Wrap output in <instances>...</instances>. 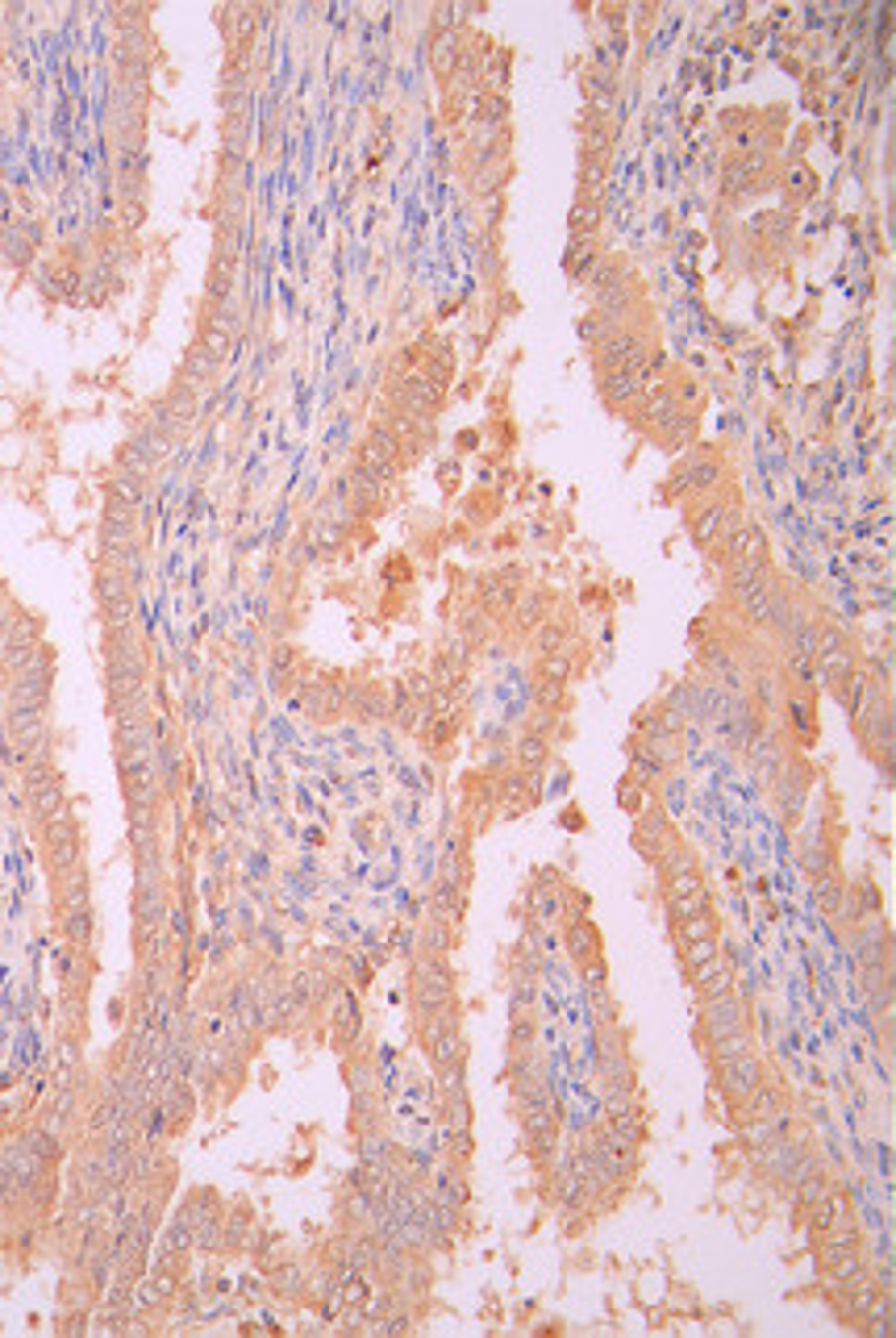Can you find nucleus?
<instances>
[{
  "label": "nucleus",
  "instance_id": "1",
  "mask_svg": "<svg viewBox=\"0 0 896 1338\" xmlns=\"http://www.w3.org/2000/svg\"><path fill=\"white\" fill-rule=\"evenodd\" d=\"M813 776H817V771H813L809 760H801V755H788L784 767H780V776L771 780V797H776V805H780V821H784V825H801L805 805H809Z\"/></svg>",
  "mask_w": 896,
  "mask_h": 1338
},
{
  "label": "nucleus",
  "instance_id": "2",
  "mask_svg": "<svg viewBox=\"0 0 896 1338\" xmlns=\"http://www.w3.org/2000/svg\"><path fill=\"white\" fill-rule=\"evenodd\" d=\"M726 484V467L717 455H692V459H684L672 475H667V492L680 501H700V497H713L717 488Z\"/></svg>",
  "mask_w": 896,
  "mask_h": 1338
},
{
  "label": "nucleus",
  "instance_id": "3",
  "mask_svg": "<svg viewBox=\"0 0 896 1338\" xmlns=\"http://www.w3.org/2000/svg\"><path fill=\"white\" fill-rule=\"evenodd\" d=\"M713 1071H717V1088H722V1097L738 1105V1101H747L754 1088L767 1080V1060H763L759 1051H747V1055H734V1060H726V1064H713Z\"/></svg>",
  "mask_w": 896,
  "mask_h": 1338
},
{
  "label": "nucleus",
  "instance_id": "4",
  "mask_svg": "<svg viewBox=\"0 0 896 1338\" xmlns=\"http://www.w3.org/2000/svg\"><path fill=\"white\" fill-rule=\"evenodd\" d=\"M726 192H734V197H750V192H759L771 184V154L763 147H754L747 154H738L726 163Z\"/></svg>",
  "mask_w": 896,
  "mask_h": 1338
},
{
  "label": "nucleus",
  "instance_id": "5",
  "mask_svg": "<svg viewBox=\"0 0 896 1338\" xmlns=\"http://www.w3.org/2000/svg\"><path fill=\"white\" fill-rule=\"evenodd\" d=\"M646 355H651V346H646L629 326H618L609 338L596 342V363H601L605 372H613V367H634V372H642Z\"/></svg>",
  "mask_w": 896,
  "mask_h": 1338
},
{
  "label": "nucleus",
  "instance_id": "6",
  "mask_svg": "<svg viewBox=\"0 0 896 1338\" xmlns=\"http://www.w3.org/2000/svg\"><path fill=\"white\" fill-rule=\"evenodd\" d=\"M738 1026H750V1005L738 993H726V997H713L700 1005V1030H705V1043L717 1034H730Z\"/></svg>",
  "mask_w": 896,
  "mask_h": 1338
},
{
  "label": "nucleus",
  "instance_id": "7",
  "mask_svg": "<svg viewBox=\"0 0 896 1338\" xmlns=\"http://www.w3.org/2000/svg\"><path fill=\"white\" fill-rule=\"evenodd\" d=\"M726 521H730V501L717 497V492H713V497H700L688 509V534H692L696 547H705V551L717 542V534L726 530Z\"/></svg>",
  "mask_w": 896,
  "mask_h": 1338
},
{
  "label": "nucleus",
  "instance_id": "8",
  "mask_svg": "<svg viewBox=\"0 0 896 1338\" xmlns=\"http://www.w3.org/2000/svg\"><path fill=\"white\" fill-rule=\"evenodd\" d=\"M743 755H747V763L754 767V776H763V780L771 784V780L780 776V767H784V760H788L793 751H788V743H784L780 730H759V734H754L750 743L743 747Z\"/></svg>",
  "mask_w": 896,
  "mask_h": 1338
},
{
  "label": "nucleus",
  "instance_id": "9",
  "mask_svg": "<svg viewBox=\"0 0 896 1338\" xmlns=\"http://www.w3.org/2000/svg\"><path fill=\"white\" fill-rule=\"evenodd\" d=\"M634 847L651 859V864H659V855H667L676 847V830L672 821H667L663 809H642L638 821H634Z\"/></svg>",
  "mask_w": 896,
  "mask_h": 1338
},
{
  "label": "nucleus",
  "instance_id": "10",
  "mask_svg": "<svg viewBox=\"0 0 896 1338\" xmlns=\"http://www.w3.org/2000/svg\"><path fill=\"white\" fill-rule=\"evenodd\" d=\"M588 1142H592V1151L601 1155V1164H605V1172L613 1176V1181H618V1185L634 1181V1172H638V1147H634V1142L613 1138L609 1130H605V1134H592Z\"/></svg>",
  "mask_w": 896,
  "mask_h": 1338
},
{
  "label": "nucleus",
  "instance_id": "11",
  "mask_svg": "<svg viewBox=\"0 0 896 1338\" xmlns=\"http://www.w3.org/2000/svg\"><path fill=\"white\" fill-rule=\"evenodd\" d=\"M871 918H880V896H875V888L867 884V880H855V884L842 888V905L834 913V922L855 930V926H864Z\"/></svg>",
  "mask_w": 896,
  "mask_h": 1338
},
{
  "label": "nucleus",
  "instance_id": "12",
  "mask_svg": "<svg viewBox=\"0 0 896 1338\" xmlns=\"http://www.w3.org/2000/svg\"><path fill=\"white\" fill-rule=\"evenodd\" d=\"M884 1297H888V1293H884L880 1284L871 1280V1272H867L864 1280H859V1284H851V1289L842 1293V1306H838L842 1322H851L855 1330H864V1322H867V1317H871L875 1309H880V1301H884Z\"/></svg>",
  "mask_w": 896,
  "mask_h": 1338
},
{
  "label": "nucleus",
  "instance_id": "13",
  "mask_svg": "<svg viewBox=\"0 0 896 1338\" xmlns=\"http://www.w3.org/2000/svg\"><path fill=\"white\" fill-rule=\"evenodd\" d=\"M688 980H692V989H696L700 1001H713V997H726V993L738 989V967L726 955H717L709 963H700Z\"/></svg>",
  "mask_w": 896,
  "mask_h": 1338
},
{
  "label": "nucleus",
  "instance_id": "14",
  "mask_svg": "<svg viewBox=\"0 0 896 1338\" xmlns=\"http://www.w3.org/2000/svg\"><path fill=\"white\" fill-rule=\"evenodd\" d=\"M805 1213H809V1230H813V1235H825V1230H834L842 1222H855V1201H851L847 1188L834 1185L817 1205H809Z\"/></svg>",
  "mask_w": 896,
  "mask_h": 1338
},
{
  "label": "nucleus",
  "instance_id": "15",
  "mask_svg": "<svg viewBox=\"0 0 896 1338\" xmlns=\"http://www.w3.org/2000/svg\"><path fill=\"white\" fill-rule=\"evenodd\" d=\"M767 584H771V563H730L726 588H730V601L738 609H743L747 601H754Z\"/></svg>",
  "mask_w": 896,
  "mask_h": 1338
},
{
  "label": "nucleus",
  "instance_id": "16",
  "mask_svg": "<svg viewBox=\"0 0 896 1338\" xmlns=\"http://www.w3.org/2000/svg\"><path fill=\"white\" fill-rule=\"evenodd\" d=\"M867 1259H864V1247H855V1251H842V1255H830V1259H821V1280L825 1284H830V1293H847L851 1289V1284H859V1280H864L867 1276Z\"/></svg>",
  "mask_w": 896,
  "mask_h": 1338
},
{
  "label": "nucleus",
  "instance_id": "17",
  "mask_svg": "<svg viewBox=\"0 0 896 1338\" xmlns=\"http://www.w3.org/2000/svg\"><path fill=\"white\" fill-rule=\"evenodd\" d=\"M851 950L859 963H892V939H888V926L880 918H871L864 926H855V939H851Z\"/></svg>",
  "mask_w": 896,
  "mask_h": 1338
},
{
  "label": "nucleus",
  "instance_id": "18",
  "mask_svg": "<svg viewBox=\"0 0 896 1338\" xmlns=\"http://www.w3.org/2000/svg\"><path fill=\"white\" fill-rule=\"evenodd\" d=\"M738 1109H743L747 1122H763V1118H776V1114H784V1109H793V1097H788L784 1084H776L767 1076L747 1101H738Z\"/></svg>",
  "mask_w": 896,
  "mask_h": 1338
},
{
  "label": "nucleus",
  "instance_id": "19",
  "mask_svg": "<svg viewBox=\"0 0 896 1338\" xmlns=\"http://www.w3.org/2000/svg\"><path fill=\"white\" fill-rule=\"evenodd\" d=\"M780 709H784V717H788V730L797 734V743L809 747L813 738H817V705H813V693H793V689H788V697H784Z\"/></svg>",
  "mask_w": 896,
  "mask_h": 1338
},
{
  "label": "nucleus",
  "instance_id": "20",
  "mask_svg": "<svg viewBox=\"0 0 896 1338\" xmlns=\"http://www.w3.org/2000/svg\"><path fill=\"white\" fill-rule=\"evenodd\" d=\"M813 663H817V680L825 684V689H838L842 680H851V676L859 672V650H855V642L847 639L842 646H834V650H825V655H817Z\"/></svg>",
  "mask_w": 896,
  "mask_h": 1338
},
{
  "label": "nucleus",
  "instance_id": "21",
  "mask_svg": "<svg viewBox=\"0 0 896 1338\" xmlns=\"http://www.w3.org/2000/svg\"><path fill=\"white\" fill-rule=\"evenodd\" d=\"M601 396L622 409V404H634L642 396V372L634 367H613V372H601Z\"/></svg>",
  "mask_w": 896,
  "mask_h": 1338
},
{
  "label": "nucleus",
  "instance_id": "22",
  "mask_svg": "<svg viewBox=\"0 0 896 1338\" xmlns=\"http://www.w3.org/2000/svg\"><path fill=\"white\" fill-rule=\"evenodd\" d=\"M564 950L575 963L596 959V955H601V926H596L592 918H571L567 935H564Z\"/></svg>",
  "mask_w": 896,
  "mask_h": 1338
},
{
  "label": "nucleus",
  "instance_id": "23",
  "mask_svg": "<svg viewBox=\"0 0 896 1338\" xmlns=\"http://www.w3.org/2000/svg\"><path fill=\"white\" fill-rule=\"evenodd\" d=\"M784 697H788V684L780 680V672H754L747 680V700L759 713H776L784 705Z\"/></svg>",
  "mask_w": 896,
  "mask_h": 1338
},
{
  "label": "nucleus",
  "instance_id": "24",
  "mask_svg": "<svg viewBox=\"0 0 896 1338\" xmlns=\"http://www.w3.org/2000/svg\"><path fill=\"white\" fill-rule=\"evenodd\" d=\"M730 563H771V542L763 525H738L734 530V559Z\"/></svg>",
  "mask_w": 896,
  "mask_h": 1338
},
{
  "label": "nucleus",
  "instance_id": "25",
  "mask_svg": "<svg viewBox=\"0 0 896 1338\" xmlns=\"http://www.w3.org/2000/svg\"><path fill=\"white\" fill-rule=\"evenodd\" d=\"M547 613H551V605H547V592L530 588V592H517L513 613H508V618H513V626H517L521 634H534L542 622H547Z\"/></svg>",
  "mask_w": 896,
  "mask_h": 1338
},
{
  "label": "nucleus",
  "instance_id": "26",
  "mask_svg": "<svg viewBox=\"0 0 896 1338\" xmlns=\"http://www.w3.org/2000/svg\"><path fill=\"white\" fill-rule=\"evenodd\" d=\"M709 892L705 884V872H700V864H688V868H676L663 876V896L667 901H684V896H700Z\"/></svg>",
  "mask_w": 896,
  "mask_h": 1338
},
{
  "label": "nucleus",
  "instance_id": "27",
  "mask_svg": "<svg viewBox=\"0 0 896 1338\" xmlns=\"http://www.w3.org/2000/svg\"><path fill=\"white\" fill-rule=\"evenodd\" d=\"M855 1247H864V1230H859L855 1222H842L834 1230H825V1235H817V1263L830 1259V1255H842V1251H855Z\"/></svg>",
  "mask_w": 896,
  "mask_h": 1338
},
{
  "label": "nucleus",
  "instance_id": "28",
  "mask_svg": "<svg viewBox=\"0 0 896 1338\" xmlns=\"http://www.w3.org/2000/svg\"><path fill=\"white\" fill-rule=\"evenodd\" d=\"M497 801L505 805L508 818L521 814V809H530V805H534V776H525V771H517V776H505V780H501V792H497Z\"/></svg>",
  "mask_w": 896,
  "mask_h": 1338
},
{
  "label": "nucleus",
  "instance_id": "29",
  "mask_svg": "<svg viewBox=\"0 0 896 1338\" xmlns=\"http://www.w3.org/2000/svg\"><path fill=\"white\" fill-rule=\"evenodd\" d=\"M830 868H834V847H830V838L817 830V834H809V838L801 842V872L813 880V876L830 872Z\"/></svg>",
  "mask_w": 896,
  "mask_h": 1338
},
{
  "label": "nucleus",
  "instance_id": "30",
  "mask_svg": "<svg viewBox=\"0 0 896 1338\" xmlns=\"http://www.w3.org/2000/svg\"><path fill=\"white\" fill-rule=\"evenodd\" d=\"M613 130H618V126H613L609 117H601V113H588L584 130H579V134H584V138H579V151H584V154H592V158H605V154H609V147H613Z\"/></svg>",
  "mask_w": 896,
  "mask_h": 1338
},
{
  "label": "nucleus",
  "instance_id": "31",
  "mask_svg": "<svg viewBox=\"0 0 896 1338\" xmlns=\"http://www.w3.org/2000/svg\"><path fill=\"white\" fill-rule=\"evenodd\" d=\"M780 680H784L793 693H813L817 684H821V680H817V663H813L809 655H788L784 667H780Z\"/></svg>",
  "mask_w": 896,
  "mask_h": 1338
},
{
  "label": "nucleus",
  "instance_id": "32",
  "mask_svg": "<svg viewBox=\"0 0 896 1338\" xmlns=\"http://www.w3.org/2000/svg\"><path fill=\"white\" fill-rule=\"evenodd\" d=\"M547 760H551V738H542V734L517 738V767L525 771V776H538V771L547 767Z\"/></svg>",
  "mask_w": 896,
  "mask_h": 1338
},
{
  "label": "nucleus",
  "instance_id": "33",
  "mask_svg": "<svg viewBox=\"0 0 896 1338\" xmlns=\"http://www.w3.org/2000/svg\"><path fill=\"white\" fill-rule=\"evenodd\" d=\"M747 1051H754V1034H750V1026H738V1030H730V1034L709 1038V1060H713V1064H726V1060H734V1055H747Z\"/></svg>",
  "mask_w": 896,
  "mask_h": 1338
},
{
  "label": "nucleus",
  "instance_id": "34",
  "mask_svg": "<svg viewBox=\"0 0 896 1338\" xmlns=\"http://www.w3.org/2000/svg\"><path fill=\"white\" fill-rule=\"evenodd\" d=\"M601 217H605V205H601V197H588V192H579V201L571 205V213H567V225H571V234L588 238V234L596 230V225H601Z\"/></svg>",
  "mask_w": 896,
  "mask_h": 1338
},
{
  "label": "nucleus",
  "instance_id": "35",
  "mask_svg": "<svg viewBox=\"0 0 896 1338\" xmlns=\"http://www.w3.org/2000/svg\"><path fill=\"white\" fill-rule=\"evenodd\" d=\"M622 284H629V263H626V259H605V255H601V263H596V272L588 275V292H592V296H601V292H609V288H622Z\"/></svg>",
  "mask_w": 896,
  "mask_h": 1338
},
{
  "label": "nucleus",
  "instance_id": "36",
  "mask_svg": "<svg viewBox=\"0 0 896 1338\" xmlns=\"http://www.w3.org/2000/svg\"><path fill=\"white\" fill-rule=\"evenodd\" d=\"M513 601H517V588L501 584L497 576H488V579H484L480 605H484V613H488V618H508V613H513Z\"/></svg>",
  "mask_w": 896,
  "mask_h": 1338
},
{
  "label": "nucleus",
  "instance_id": "37",
  "mask_svg": "<svg viewBox=\"0 0 896 1338\" xmlns=\"http://www.w3.org/2000/svg\"><path fill=\"white\" fill-rule=\"evenodd\" d=\"M842 888H847V884H842V876L830 868V872H821V876H813V901H817V909L825 913V918H834V913H838V905H842Z\"/></svg>",
  "mask_w": 896,
  "mask_h": 1338
},
{
  "label": "nucleus",
  "instance_id": "38",
  "mask_svg": "<svg viewBox=\"0 0 896 1338\" xmlns=\"http://www.w3.org/2000/svg\"><path fill=\"white\" fill-rule=\"evenodd\" d=\"M830 1188H834V1172H830V1168H817V1172H809V1176H805V1181H797V1185H793V1196H797V1205H801V1209H809V1205H817V1201H821V1196L830 1192Z\"/></svg>",
  "mask_w": 896,
  "mask_h": 1338
},
{
  "label": "nucleus",
  "instance_id": "39",
  "mask_svg": "<svg viewBox=\"0 0 896 1338\" xmlns=\"http://www.w3.org/2000/svg\"><path fill=\"white\" fill-rule=\"evenodd\" d=\"M717 955H722V935H713V939H696V943H680V963H684V972H696V967L700 963H709V959H717Z\"/></svg>",
  "mask_w": 896,
  "mask_h": 1338
},
{
  "label": "nucleus",
  "instance_id": "40",
  "mask_svg": "<svg viewBox=\"0 0 896 1338\" xmlns=\"http://www.w3.org/2000/svg\"><path fill=\"white\" fill-rule=\"evenodd\" d=\"M605 1130L613 1138L642 1147V1142H646V1118H642V1109H634V1114H622V1118H605Z\"/></svg>",
  "mask_w": 896,
  "mask_h": 1338
},
{
  "label": "nucleus",
  "instance_id": "41",
  "mask_svg": "<svg viewBox=\"0 0 896 1338\" xmlns=\"http://www.w3.org/2000/svg\"><path fill=\"white\" fill-rule=\"evenodd\" d=\"M717 935V913L713 909H700L692 913V918L676 922V943H696V939H713Z\"/></svg>",
  "mask_w": 896,
  "mask_h": 1338
},
{
  "label": "nucleus",
  "instance_id": "42",
  "mask_svg": "<svg viewBox=\"0 0 896 1338\" xmlns=\"http://www.w3.org/2000/svg\"><path fill=\"white\" fill-rule=\"evenodd\" d=\"M534 642H538V655H555V650H567V646H571V630L547 618V622L534 630Z\"/></svg>",
  "mask_w": 896,
  "mask_h": 1338
},
{
  "label": "nucleus",
  "instance_id": "43",
  "mask_svg": "<svg viewBox=\"0 0 896 1338\" xmlns=\"http://www.w3.org/2000/svg\"><path fill=\"white\" fill-rule=\"evenodd\" d=\"M534 1038H538V1017L534 1013H513V1022H508V1047H513V1051H534Z\"/></svg>",
  "mask_w": 896,
  "mask_h": 1338
},
{
  "label": "nucleus",
  "instance_id": "44",
  "mask_svg": "<svg viewBox=\"0 0 896 1338\" xmlns=\"http://www.w3.org/2000/svg\"><path fill=\"white\" fill-rule=\"evenodd\" d=\"M534 705L547 709V713H564V709H567V684L538 680V684H534Z\"/></svg>",
  "mask_w": 896,
  "mask_h": 1338
},
{
  "label": "nucleus",
  "instance_id": "45",
  "mask_svg": "<svg viewBox=\"0 0 896 1338\" xmlns=\"http://www.w3.org/2000/svg\"><path fill=\"white\" fill-rule=\"evenodd\" d=\"M575 672V659L567 655V650H555V655H542L538 659V680H555V684H567Z\"/></svg>",
  "mask_w": 896,
  "mask_h": 1338
},
{
  "label": "nucleus",
  "instance_id": "46",
  "mask_svg": "<svg viewBox=\"0 0 896 1338\" xmlns=\"http://www.w3.org/2000/svg\"><path fill=\"white\" fill-rule=\"evenodd\" d=\"M618 805L626 809V814H642V809H651V792H646V784H638L634 776H626L622 784H618Z\"/></svg>",
  "mask_w": 896,
  "mask_h": 1338
},
{
  "label": "nucleus",
  "instance_id": "47",
  "mask_svg": "<svg viewBox=\"0 0 896 1338\" xmlns=\"http://www.w3.org/2000/svg\"><path fill=\"white\" fill-rule=\"evenodd\" d=\"M692 430H696V413H676L672 421H663V426H659V443L663 447H680V443H688V438H692Z\"/></svg>",
  "mask_w": 896,
  "mask_h": 1338
},
{
  "label": "nucleus",
  "instance_id": "48",
  "mask_svg": "<svg viewBox=\"0 0 896 1338\" xmlns=\"http://www.w3.org/2000/svg\"><path fill=\"white\" fill-rule=\"evenodd\" d=\"M672 396H676V409H680V413H696L700 400H705V393H700V384H696L692 376L680 380V384H672Z\"/></svg>",
  "mask_w": 896,
  "mask_h": 1338
},
{
  "label": "nucleus",
  "instance_id": "49",
  "mask_svg": "<svg viewBox=\"0 0 896 1338\" xmlns=\"http://www.w3.org/2000/svg\"><path fill=\"white\" fill-rule=\"evenodd\" d=\"M421 943H426L430 955H447V950H450V930H447V922L434 918V922L426 926V939H421Z\"/></svg>",
  "mask_w": 896,
  "mask_h": 1338
},
{
  "label": "nucleus",
  "instance_id": "50",
  "mask_svg": "<svg viewBox=\"0 0 896 1338\" xmlns=\"http://www.w3.org/2000/svg\"><path fill=\"white\" fill-rule=\"evenodd\" d=\"M867 1013L871 1017H892V980H884L880 989L867 993Z\"/></svg>",
  "mask_w": 896,
  "mask_h": 1338
},
{
  "label": "nucleus",
  "instance_id": "51",
  "mask_svg": "<svg viewBox=\"0 0 896 1338\" xmlns=\"http://www.w3.org/2000/svg\"><path fill=\"white\" fill-rule=\"evenodd\" d=\"M667 909H672V926H676V922H684V918H692V913L709 909V892H700V896H684V901H672Z\"/></svg>",
  "mask_w": 896,
  "mask_h": 1338
},
{
  "label": "nucleus",
  "instance_id": "52",
  "mask_svg": "<svg viewBox=\"0 0 896 1338\" xmlns=\"http://www.w3.org/2000/svg\"><path fill=\"white\" fill-rule=\"evenodd\" d=\"M579 967H584V989H588V993H596V989H609V967H605V959H601V955H596V959H588V963H579Z\"/></svg>",
  "mask_w": 896,
  "mask_h": 1338
},
{
  "label": "nucleus",
  "instance_id": "53",
  "mask_svg": "<svg viewBox=\"0 0 896 1338\" xmlns=\"http://www.w3.org/2000/svg\"><path fill=\"white\" fill-rule=\"evenodd\" d=\"M534 1005H538L534 980H517V989H513V1013H534Z\"/></svg>",
  "mask_w": 896,
  "mask_h": 1338
},
{
  "label": "nucleus",
  "instance_id": "54",
  "mask_svg": "<svg viewBox=\"0 0 896 1338\" xmlns=\"http://www.w3.org/2000/svg\"><path fill=\"white\" fill-rule=\"evenodd\" d=\"M813 175H809V167H805V163H797V167H788V192H801V197H813Z\"/></svg>",
  "mask_w": 896,
  "mask_h": 1338
},
{
  "label": "nucleus",
  "instance_id": "55",
  "mask_svg": "<svg viewBox=\"0 0 896 1338\" xmlns=\"http://www.w3.org/2000/svg\"><path fill=\"white\" fill-rule=\"evenodd\" d=\"M613 330H618V326H609V322H605V317H596V313H588V317H584V322H579V334H584V338H588V342H601V338H609V334H613Z\"/></svg>",
  "mask_w": 896,
  "mask_h": 1338
},
{
  "label": "nucleus",
  "instance_id": "56",
  "mask_svg": "<svg viewBox=\"0 0 896 1338\" xmlns=\"http://www.w3.org/2000/svg\"><path fill=\"white\" fill-rule=\"evenodd\" d=\"M505 67H508V59H505V55H492V59H488V72H484V84H488V88H501V84L508 80V72H505Z\"/></svg>",
  "mask_w": 896,
  "mask_h": 1338
},
{
  "label": "nucleus",
  "instance_id": "57",
  "mask_svg": "<svg viewBox=\"0 0 896 1338\" xmlns=\"http://www.w3.org/2000/svg\"><path fill=\"white\" fill-rule=\"evenodd\" d=\"M454 55H459V38H454V33H447V38L438 42L434 59H438V67H450V63H454Z\"/></svg>",
  "mask_w": 896,
  "mask_h": 1338
},
{
  "label": "nucleus",
  "instance_id": "58",
  "mask_svg": "<svg viewBox=\"0 0 896 1338\" xmlns=\"http://www.w3.org/2000/svg\"><path fill=\"white\" fill-rule=\"evenodd\" d=\"M588 1001H592V1013L601 1017V1022H613V1001H609V993H605V989L588 993Z\"/></svg>",
  "mask_w": 896,
  "mask_h": 1338
},
{
  "label": "nucleus",
  "instance_id": "59",
  "mask_svg": "<svg viewBox=\"0 0 896 1338\" xmlns=\"http://www.w3.org/2000/svg\"><path fill=\"white\" fill-rule=\"evenodd\" d=\"M484 117H488V121H505V117H508V100H505V96H492L488 109H484Z\"/></svg>",
  "mask_w": 896,
  "mask_h": 1338
}]
</instances>
